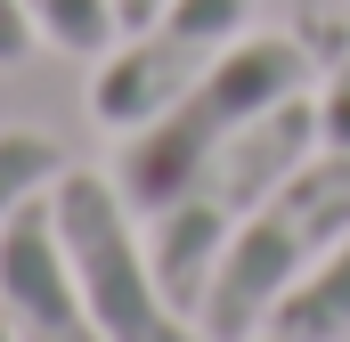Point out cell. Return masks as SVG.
Masks as SVG:
<instances>
[{"label": "cell", "mask_w": 350, "mask_h": 342, "mask_svg": "<svg viewBox=\"0 0 350 342\" xmlns=\"http://www.w3.org/2000/svg\"><path fill=\"white\" fill-rule=\"evenodd\" d=\"M301 82H310V57H301L293 33H245L212 74H196V82L179 90L155 122L122 131V155H114L122 204H131L139 220H155L237 131H253L269 106H285Z\"/></svg>", "instance_id": "6da1fadb"}, {"label": "cell", "mask_w": 350, "mask_h": 342, "mask_svg": "<svg viewBox=\"0 0 350 342\" xmlns=\"http://www.w3.org/2000/svg\"><path fill=\"white\" fill-rule=\"evenodd\" d=\"M342 228H350V147H318L228 237V253L196 302L204 342H253V326H269V310L342 245Z\"/></svg>", "instance_id": "7a4b0ae2"}, {"label": "cell", "mask_w": 350, "mask_h": 342, "mask_svg": "<svg viewBox=\"0 0 350 342\" xmlns=\"http://www.w3.org/2000/svg\"><path fill=\"white\" fill-rule=\"evenodd\" d=\"M318 147H326V139H318V98L293 90L285 106H269L253 131H237V139L147 220V253H155V277H163L172 310L196 318V302H204L212 269H220V253H228V237L245 228V212L261 204L277 179H293Z\"/></svg>", "instance_id": "3957f363"}, {"label": "cell", "mask_w": 350, "mask_h": 342, "mask_svg": "<svg viewBox=\"0 0 350 342\" xmlns=\"http://www.w3.org/2000/svg\"><path fill=\"white\" fill-rule=\"evenodd\" d=\"M49 220H57V245H66V269L82 285L90 318L106 342H204V326L172 310L163 277H155V253L139 237V212L122 204L114 171H57L49 187Z\"/></svg>", "instance_id": "277c9868"}, {"label": "cell", "mask_w": 350, "mask_h": 342, "mask_svg": "<svg viewBox=\"0 0 350 342\" xmlns=\"http://www.w3.org/2000/svg\"><path fill=\"white\" fill-rule=\"evenodd\" d=\"M245 33H253V0H163L139 33H122V41L98 57L90 114L114 122V131L155 122L179 90L196 82V74H212Z\"/></svg>", "instance_id": "5b68a950"}, {"label": "cell", "mask_w": 350, "mask_h": 342, "mask_svg": "<svg viewBox=\"0 0 350 342\" xmlns=\"http://www.w3.org/2000/svg\"><path fill=\"white\" fill-rule=\"evenodd\" d=\"M0 318H8L16 342H106L74 269H66L49 196H25L0 228Z\"/></svg>", "instance_id": "8992f818"}, {"label": "cell", "mask_w": 350, "mask_h": 342, "mask_svg": "<svg viewBox=\"0 0 350 342\" xmlns=\"http://www.w3.org/2000/svg\"><path fill=\"white\" fill-rule=\"evenodd\" d=\"M269 334L277 342H350V228H342V245L269 310Z\"/></svg>", "instance_id": "52a82bcc"}, {"label": "cell", "mask_w": 350, "mask_h": 342, "mask_svg": "<svg viewBox=\"0 0 350 342\" xmlns=\"http://www.w3.org/2000/svg\"><path fill=\"white\" fill-rule=\"evenodd\" d=\"M25 16H33V33H41L49 49H66V57H106V49L122 41L114 0H25Z\"/></svg>", "instance_id": "ba28073f"}, {"label": "cell", "mask_w": 350, "mask_h": 342, "mask_svg": "<svg viewBox=\"0 0 350 342\" xmlns=\"http://www.w3.org/2000/svg\"><path fill=\"white\" fill-rule=\"evenodd\" d=\"M57 171H66V147L49 139V131H0V228H8V212L25 204V196H49L57 187Z\"/></svg>", "instance_id": "9c48e42d"}, {"label": "cell", "mask_w": 350, "mask_h": 342, "mask_svg": "<svg viewBox=\"0 0 350 342\" xmlns=\"http://www.w3.org/2000/svg\"><path fill=\"white\" fill-rule=\"evenodd\" d=\"M318 139H326V147H350V49L334 57V74L318 90Z\"/></svg>", "instance_id": "30bf717a"}, {"label": "cell", "mask_w": 350, "mask_h": 342, "mask_svg": "<svg viewBox=\"0 0 350 342\" xmlns=\"http://www.w3.org/2000/svg\"><path fill=\"white\" fill-rule=\"evenodd\" d=\"M33 16H25V0H0V66H25L33 57Z\"/></svg>", "instance_id": "8fae6325"}, {"label": "cell", "mask_w": 350, "mask_h": 342, "mask_svg": "<svg viewBox=\"0 0 350 342\" xmlns=\"http://www.w3.org/2000/svg\"><path fill=\"white\" fill-rule=\"evenodd\" d=\"M155 8H163V0H114V16H122V33H139V25H147Z\"/></svg>", "instance_id": "7c38bea8"}, {"label": "cell", "mask_w": 350, "mask_h": 342, "mask_svg": "<svg viewBox=\"0 0 350 342\" xmlns=\"http://www.w3.org/2000/svg\"><path fill=\"white\" fill-rule=\"evenodd\" d=\"M0 342H16V334H8V318H0Z\"/></svg>", "instance_id": "4fadbf2b"}, {"label": "cell", "mask_w": 350, "mask_h": 342, "mask_svg": "<svg viewBox=\"0 0 350 342\" xmlns=\"http://www.w3.org/2000/svg\"><path fill=\"white\" fill-rule=\"evenodd\" d=\"M269 342H277V334H269Z\"/></svg>", "instance_id": "5bb4252c"}]
</instances>
